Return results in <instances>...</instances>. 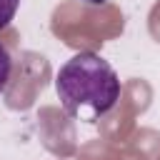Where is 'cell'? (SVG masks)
<instances>
[{
  "label": "cell",
  "mask_w": 160,
  "mask_h": 160,
  "mask_svg": "<svg viewBox=\"0 0 160 160\" xmlns=\"http://www.w3.org/2000/svg\"><path fill=\"white\" fill-rule=\"evenodd\" d=\"M10 72H12V60H10L8 48L0 42V92H5V88L10 82Z\"/></svg>",
  "instance_id": "cell-2"
},
{
  "label": "cell",
  "mask_w": 160,
  "mask_h": 160,
  "mask_svg": "<svg viewBox=\"0 0 160 160\" xmlns=\"http://www.w3.org/2000/svg\"><path fill=\"white\" fill-rule=\"evenodd\" d=\"M62 110L75 120L95 122L120 100V78L98 52H75L55 75Z\"/></svg>",
  "instance_id": "cell-1"
},
{
  "label": "cell",
  "mask_w": 160,
  "mask_h": 160,
  "mask_svg": "<svg viewBox=\"0 0 160 160\" xmlns=\"http://www.w3.org/2000/svg\"><path fill=\"white\" fill-rule=\"evenodd\" d=\"M18 8H20V0H0V30H5L12 22Z\"/></svg>",
  "instance_id": "cell-3"
},
{
  "label": "cell",
  "mask_w": 160,
  "mask_h": 160,
  "mask_svg": "<svg viewBox=\"0 0 160 160\" xmlns=\"http://www.w3.org/2000/svg\"><path fill=\"white\" fill-rule=\"evenodd\" d=\"M82 2H88V5H102L105 0H82Z\"/></svg>",
  "instance_id": "cell-4"
}]
</instances>
